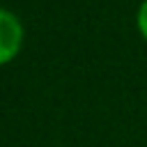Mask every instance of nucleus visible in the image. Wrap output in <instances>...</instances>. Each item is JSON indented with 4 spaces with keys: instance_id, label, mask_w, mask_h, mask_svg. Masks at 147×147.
Instances as JSON below:
<instances>
[{
    "instance_id": "obj_1",
    "label": "nucleus",
    "mask_w": 147,
    "mask_h": 147,
    "mask_svg": "<svg viewBox=\"0 0 147 147\" xmlns=\"http://www.w3.org/2000/svg\"><path fill=\"white\" fill-rule=\"evenodd\" d=\"M21 44H23V25H21V21L11 11L0 9V64L11 62L18 55Z\"/></svg>"
},
{
    "instance_id": "obj_2",
    "label": "nucleus",
    "mask_w": 147,
    "mask_h": 147,
    "mask_svg": "<svg viewBox=\"0 0 147 147\" xmlns=\"http://www.w3.org/2000/svg\"><path fill=\"white\" fill-rule=\"evenodd\" d=\"M138 30L147 41V0H142V5L138 9Z\"/></svg>"
}]
</instances>
